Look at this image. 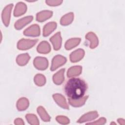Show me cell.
I'll list each match as a JSON object with an SVG mask.
<instances>
[{"label":"cell","instance_id":"obj_1","mask_svg":"<svg viewBox=\"0 0 125 125\" xmlns=\"http://www.w3.org/2000/svg\"><path fill=\"white\" fill-rule=\"evenodd\" d=\"M87 86L84 81L78 78H72L65 83L64 92L71 99L77 100L83 97Z\"/></svg>","mask_w":125,"mask_h":125},{"label":"cell","instance_id":"obj_2","mask_svg":"<svg viewBox=\"0 0 125 125\" xmlns=\"http://www.w3.org/2000/svg\"><path fill=\"white\" fill-rule=\"evenodd\" d=\"M38 40H29L22 39L17 44V47L20 50H25L32 47L37 42Z\"/></svg>","mask_w":125,"mask_h":125},{"label":"cell","instance_id":"obj_3","mask_svg":"<svg viewBox=\"0 0 125 125\" xmlns=\"http://www.w3.org/2000/svg\"><path fill=\"white\" fill-rule=\"evenodd\" d=\"M66 62V59L60 55L55 56L52 61V64L50 67L51 71H54L59 67L63 65Z\"/></svg>","mask_w":125,"mask_h":125},{"label":"cell","instance_id":"obj_4","mask_svg":"<svg viewBox=\"0 0 125 125\" xmlns=\"http://www.w3.org/2000/svg\"><path fill=\"white\" fill-rule=\"evenodd\" d=\"M34 65L35 67L41 70L46 69L48 65V62L47 59L44 57H37L34 60Z\"/></svg>","mask_w":125,"mask_h":125},{"label":"cell","instance_id":"obj_5","mask_svg":"<svg viewBox=\"0 0 125 125\" xmlns=\"http://www.w3.org/2000/svg\"><path fill=\"white\" fill-rule=\"evenodd\" d=\"M13 4H10L5 7L2 11L1 15L2 20L3 24L6 26H8L9 25L10 20L11 12L13 8Z\"/></svg>","mask_w":125,"mask_h":125},{"label":"cell","instance_id":"obj_6","mask_svg":"<svg viewBox=\"0 0 125 125\" xmlns=\"http://www.w3.org/2000/svg\"><path fill=\"white\" fill-rule=\"evenodd\" d=\"M23 34L27 36H39L40 35V27L37 24H33L26 28L24 31Z\"/></svg>","mask_w":125,"mask_h":125},{"label":"cell","instance_id":"obj_7","mask_svg":"<svg viewBox=\"0 0 125 125\" xmlns=\"http://www.w3.org/2000/svg\"><path fill=\"white\" fill-rule=\"evenodd\" d=\"M98 117V113L96 111H92L89 112L83 115L77 121L78 123H82L88 121H90L95 119Z\"/></svg>","mask_w":125,"mask_h":125},{"label":"cell","instance_id":"obj_8","mask_svg":"<svg viewBox=\"0 0 125 125\" xmlns=\"http://www.w3.org/2000/svg\"><path fill=\"white\" fill-rule=\"evenodd\" d=\"M50 41L52 42L54 49L58 50L60 49L62 45V38L60 32L56 33L54 35L50 38Z\"/></svg>","mask_w":125,"mask_h":125},{"label":"cell","instance_id":"obj_9","mask_svg":"<svg viewBox=\"0 0 125 125\" xmlns=\"http://www.w3.org/2000/svg\"><path fill=\"white\" fill-rule=\"evenodd\" d=\"M33 17L31 16H27L18 20L15 23V28L17 30L22 29L33 20Z\"/></svg>","mask_w":125,"mask_h":125},{"label":"cell","instance_id":"obj_10","mask_svg":"<svg viewBox=\"0 0 125 125\" xmlns=\"http://www.w3.org/2000/svg\"><path fill=\"white\" fill-rule=\"evenodd\" d=\"M84 55V51L82 49H78L72 52L70 55V60L72 62L80 61Z\"/></svg>","mask_w":125,"mask_h":125},{"label":"cell","instance_id":"obj_11","mask_svg":"<svg viewBox=\"0 0 125 125\" xmlns=\"http://www.w3.org/2000/svg\"><path fill=\"white\" fill-rule=\"evenodd\" d=\"M53 98L60 106L64 109H69V106L63 96L60 94H55L53 95Z\"/></svg>","mask_w":125,"mask_h":125},{"label":"cell","instance_id":"obj_12","mask_svg":"<svg viewBox=\"0 0 125 125\" xmlns=\"http://www.w3.org/2000/svg\"><path fill=\"white\" fill-rule=\"evenodd\" d=\"M85 38L89 41L90 48L93 49L97 46L99 43L98 38L97 36L93 32H89L85 35Z\"/></svg>","mask_w":125,"mask_h":125},{"label":"cell","instance_id":"obj_13","mask_svg":"<svg viewBox=\"0 0 125 125\" xmlns=\"http://www.w3.org/2000/svg\"><path fill=\"white\" fill-rule=\"evenodd\" d=\"M27 10V7L24 3L22 2H18L14 9V15L15 17H18L24 14Z\"/></svg>","mask_w":125,"mask_h":125},{"label":"cell","instance_id":"obj_14","mask_svg":"<svg viewBox=\"0 0 125 125\" xmlns=\"http://www.w3.org/2000/svg\"><path fill=\"white\" fill-rule=\"evenodd\" d=\"M53 13L51 11L44 10L37 13L36 16V20L39 22H43L46 20L51 18Z\"/></svg>","mask_w":125,"mask_h":125},{"label":"cell","instance_id":"obj_15","mask_svg":"<svg viewBox=\"0 0 125 125\" xmlns=\"http://www.w3.org/2000/svg\"><path fill=\"white\" fill-rule=\"evenodd\" d=\"M57 27V23L55 22H50L46 24L43 28V36L46 37L49 36Z\"/></svg>","mask_w":125,"mask_h":125},{"label":"cell","instance_id":"obj_16","mask_svg":"<svg viewBox=\"0 0 125 125\" xmlns=\"http://www.w3.org/2000/svg\"><path fill=\"white\" fill-rule=\"evenodd\" d=\"M64 71H65V69L64 68L61 69L53 75V80L54 83L55 84L60 85L63 83L64 80Z\"/></svg>","mask_w":125,"mask_h":125},{"label":"cell","instance_id":"obj_17","mask_svg":"<svg viewBox=\"0 0 125 125\" xmlns=\"http://www.w3.org/2000/svg\"><path fill=\"white\" fill-rule=\"evenodd\" d=\"M37 51L42 54H47L51 51V47L49 43L46 41H42L38 45Z\"/></svg>","mask_w":125,"mask_h":125},{"label":"cell","instance_id":"obj_18","mask_svg":"<svg viewBox=\"0 0 125 125\" xmlns=\"http://www.w3.org/2000/svg\"><path fill=\"white\" fill-rule=\"evenodd\" d=\"M82 70V67L81 66H74L69 68L67 72L68 77H73L77 76L81 74Z\"/></svg>","mask_w":125,"mask_h":125},{"label":"cell","instance_id":"obj_19","mask_svg":"<svg viewBox=\"0 0 125 125\" xmlns=\"http://www.w3.org/2000/svg\"><path fill=\"white\" fill-rule=\"evenodd\" d=\"M88 97V96H85L77 100H73L68 98V103L73 106L80 107L83 105L85 104Z\"/></svg>","mask_w":125,"mask_h":125},{"label":"cell","instance_id":"obj_20","mask_svg":"<svg viewBox=\"0 0 125 125\" xmlns=\"http://www.w3.org/2000/svg\"><path fill=\"white\" fill-rule=\"evenodd\" d=\"M80 38H72L67 40L65 43V48L66 50H70L77 46L80 42Z\"/></svg>","mask_w":125,"mask_h":125},{"label":"cell","instance_id":"obj_21","mask_svg":"<svg viewBox=\"0 0 125 125\" xmlns=\"http://www.w3.org/2000/svg\"><path fill=\"white\" fill-rule=\"evenodd\" d=\"M30 57L27 53L22 54L19 55L17 57L16 59V62L19 65L23 66L27 63L29 60H30Z\"/></svg>","mask_w":125,"mask_h":125},{"label":"cell","instance_id":"obj_22","mask_svg":"<svg viewBox=\"0 0 125 125\" xmlns=\"http://www.w3.org/2000/svg\"><path fill=\"white\" fill-rule=\"evenodd\" d=\"M29 105V101L26 98H21L17 103V107L18 110L23 111L25 110Z\"/></svg>","mask_w":125,"mask_h":125},{"label":"cell","instance_id":"obj_23","mask_svg":"<svg viewBox=\"0 0 125 125\" xmlns=\"http://www.w3.org/2000/svg\"><path fill=\"white\" fill-rule=\"evenodd\" d=\"M74 18L73 13L71 12L64 15L61 19L60 23L62 25H67L70 24Z\"/></svg>","mask_w":125,"mask_h":125},{"label":"cell","instance_id":"obj_24","mask_svg":"<svg viewBox=\"0 0 125 125\" xmlns=\"http://www.w3.org/2000/svg\"><path fill=\"white\" fill-rule=\"evenodd\" d=\"M37 112L41 118L44 122H49L50 120V117L47 114L45 109L42 106H39L37 108Z\"/></svg>","mask_w":125,"mask_h":125},{"label":"cell","instance_id":"obj_25","mask_svg":"<svg viewBox=\"0 0 125 125\" xmlns=\"http://www.w3.org/2000/svg\"><path fill=\"white\" fill-rule=\"evenodd\" d=\"M34 80L35 84L39 86H43L46 83L45 77L41 74H38L35 75Z\"/></svg>","mask_w":125,"mask_h":125},{"label":"cell","instance_id":"obj_26","mask_svg":"<svg viewBox=\"0 0 125 125\" xmlns=\"http://www.w3.org/2000/svg\"><path fill=\"white\" fill-rule=\"evenodd\" d=\"M25 118L28 122L32 125H39V121L37 116L33 114H28L25 116Z\"/></svg>","mask_w":125,"mask_h":125},{"label":"cell","instance_id":"obj_27","mask_svg":"<svg viewBox=\"0 0 125 125\" xmlns=\"http://www.w3.org/2000/svg\"><path fill=\"white\" fill-rule=\"evenodd\" d=\"M56 120L58 123L61 124L66 125L69 123V119L67 117L64 116H58L56 117Z\"/></svg>","mask_w":125,"mask_h":125},{"label":"cell","instance_id":"obj_28","mask_svg":"<svg viewBox=\"0 0 125 125\" xmlns=\"http://www.w3.org/2000/svg\"><path fill=\"white\" fill-rule=\"evenodd\" d=\"M45 2L47 4L50 6H58L60 5L62 2V0H46Z\"/></svg>","mask_w":125,"mask_h":125},{"label":"cell","instance_id":"obj_29","mask_svg":"<svg viewBox=\"0 0 125 125\" xmlns=\"http://www.w3.org/2000/svg\"><path fill=\"white\" fill-rule=\"evenodd\" d=\"M106 123V119L104 118H101L99 120L92 122L87 123L88 125H104Z\"/></svg>","mask_w":125,"mask_h":125},{"label":"cell","instance_id":"obj_30","mask_svg":"<svg viewBox=\"0 0 125 125\" xmlns=\"http://www.w3.org/2000/svg\"><path fill=\"white\" fill-rule=\"evenodd\" d=\"M14 124L17 125H24V122L22 120L21 118H17L15 120Z\"/></svg>","mask_w":125,"mask_h":125},{"label":"cell","instance_id":"obj_31","mask_svg":"<svg viewBox=\"0 0 125 125\" xmlns=\"http://www.w3.org/2000/svg\"><path fill=\"white\" fill-rule=\"evenodd\" d=\"M117 121L118 122V123L120 124V125H125V120L124 119H119L117 120Z\"/></svg>","mask_w":125,"mask_h":125}]
</instances>
